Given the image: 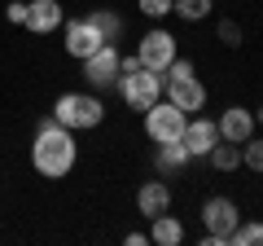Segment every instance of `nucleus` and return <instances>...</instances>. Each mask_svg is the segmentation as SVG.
<instances>
[{
  "instance_id": "1",
  "label": "nucleus",
  "mask_w": 263,
  "mask_h": 246,
  "mask_svg": "<svg viewBox=\"0 0 263 246\" xmlns=\"http://www.w3.org/2000/svg\"><path fill=\"white\" fill-rule=\"evenodd\" d=\"M75 159H79L75 132H70V128H62L53 114H48V119H40L35 141H31V167H35L44 180H62V176H70V171H75Z\"/></svg>"
},
{
  "instance_id": "2",
  "label": "nucleus",
  "mask_w": 263,
  "mask_h": 246,
  "mask_svg": "<svg viewBox=\"0 0 263 246\" xmlns=\"http://www.w3.org/2000/svg\"><path fill=\"white\" fill-rule=\"evenodd\" d=\"M162 97H167L171 106H180L184 114H197L206 106V84L197 79V71H193L189 57H176V62L162 71Z\"/></svg>"
},
{
  "instance_id": "3",
  "label": "nucleus",
  "mask_w": 263,
  "mask_h": 246,
  "mask_svg": "<svg viewBox=\"0 0 263 246\" xmlns=\"http://www.w3.org/2000/svg\"><path fill=\"white\" fill-rule=\"evenodd\" d=\"M53 119L62 128H70V132H92V128H101L105 106L97 93H62L53 101Z\"/></svg>"
},
{
  "instance_id": "4",
  "label": "nucleus",
  "mask_w": 263,
  "mask_h": 246,
  "mask_svg": "<svg viewBox=\"0 0 263 246\" xmlns=\"http://www.w3.org/2000/svg\"><path fill=\"white\" fill-rule=\"evenodd\" d=\"M202 246H233V229L241 224V211L233 198H206L202 202Z\"/></svg>"
},
{
  "instance_id": "5",
  "label": "nucleus",
  "mask_w": 263,
  "mask_h": 246,
  "mask_svg": "<svg viewBox=\"0 0 263 246\" xmlns=\"http://www.w3.org/2000/svg\"><path fill=\"white\" fill-rule=\"evenodd\" d=\"M114 88H119V97L132 106V110H141V114L149 110L154 101H162V75H158V71H145V66L119 75V84H114Z\"/></svg>"
},
{
  "instance_id": "6",
  "label": "nucleus",
  "mask_w": 263,
  "mask_h": 246,
  "mask_svg": "<svg viewBox=\"0 0 263 246\" xmlns=\"http://www.w3.org/2000/svg\"><path fill=\"white\" fill-rule=\"evenodd\" d=\"M184 123H189V114L180 110V106H171L167 97H162V101H154L149 110H145V136H149L154 145L180 141V136H184Z\"/></svg>"
},
{
  "instance_id": "7",
  "label": "nucleus",
  "mask_w": 263,
  "mask_h": 246,
  "mask_svg": "<svg viewBox=\"0 0 263 246\" xmlns=\"http://www.w3.org/2000/svg\"><path fill=\"white\" fill-rule=\"evenodd\" d=\"M136 57H141V66H145V71H158V75H162V71H167L171 62L180 57V53H176V36H171V31H162V27H154L149 36L141 40Z\"/></svg>"
},
{
  "instance_id": "8",
  "label": "nucleus",
  "mask_w": 263,
  "mask_h": 246,
  "mask_svg": "<svg viewBox=\"0 0 263 246\" xmlns=\"http://www.w3.org/2000/svg\"><path fill=\"white\" fill-rule=\"evenodd\" d=\"M84 79L92 88H114L119 84V44H101L97 53L84 57Z\"/></svg>"
},
{
  "instance_id": "9",
  "label": "nucleus",
  "mask_w": 263,
  "mask_h": 246,
  "mask_svg": "<svg viewBox=\"0 0 263 246\" xmlns=\"http://www.w3.org/2000/svg\"><path fill=\"white\" fill-rule=\"evenodd\" d=\"M184 150L193 154V159H206L211 150H215V141H219V128H215V119H206V114H189V123H184Z\"/></svg>"
},
{
  "instance_id": "10",
  "label": "nucleus",
  "mask_w": 263,
  "mask_h": 246,
  "mask_svg": "<svg viewBox=\"0 0 263 246\" xmlns=\"http://www.w3.org/2000/svg\"><path fill=\"white\" fill-rule=\"evenodd\" d=\"M62 31H66V53L75 57V62H84L88 53H97V48L105 44L101 40V31L92 27L88 18H75V22H62Z\"/></svg>"
},
{
  "instance_id": "11",
  "label": "nucleus",
  "mask_w": 263,
  "mask_h": 246,
  "mask_svg": "<svg viewBox=\"0 0 263 246\" xmlns=\"http://www.w3.org/2000/svg\"><path fill=\"white\" fill-rule=\"evenodd\" d=\"M215 128H219V141L246 145L254 136V110H246V106H228V110H219Z\"/></svg>"
},
{
  "instance_id": "12",
  "label": "nucleus",
  "mask_w": 263,
  "mask_h": 246,
  "mask_svg": "<svg viewBox=\"0 0 263 246\" xmlns=\"http://www.w3.org/2000/svg\"><path fill=\"white\" fill-rule=\"evenodd\" d=\"M62 22H66V13H62L57 0H27V31L48 36V31H57Z\"/></svg>"
},
{
  "instance_id": "13",
  "label": "nucleus",
  "mask_w": 263,
  "mask_h": 246,
  "mask_svg": "<svg viewBox=\"0 0 263 246\" xmlns=\"http://www.w3.org/2000/svg\"><path fill=\"white\" fill-rule=\"evenodd\" d=\"M136 211L141 216H162V211H171V185H162V180H145L141 189H136Z\"/></svg>"
},
{
  "instance_id": "14",
  "label": "nucleus",
  "mask_w": 263,
  "mask_h": 246,
  "mask_svg": "<svg viewBox=\"0 0 263 246\" xmlns=\"http://www.w3.org/2000/svg\"><path fill=\"white\" fill-rule=\"evenodd\" d=\"M149 242H154V246H180V242H184V224H180L176 216L162 211V216L149 220Z\"/></svg>"
},
{
  "instance_id": "15",
  "label": "nucleus",
  "mask_w": 263,
  "mask_h": 246,
  "mask_svg": "<svg viewBox=\"0 0 263 246\" xmlns=\"http://www.w3.org/2000/svg\"><path fill=\"white\" fill-rule=\"evenodd\" d=\"M154 163H158V171H162V176H171V171H184L189 163H193V154L184 150V141H167V145H158Z\"/></svg>"
},
{
  "instance_id": "16",
  "label": "nucleus",
  "mask_w": 263,
  "mask_h": 246,
  "mask_svg": "<svg viewBox=\"0 0 263 246\" xmlns=\"http://www.w3.org/2000/svg\"><path fill=\"white\" fill-rule=\"evenodd\" d=\"M88 22L101 31L105 44H119V36H123V18H119L114 9H92V13H88Z\"/></svg>"
},
{
  "instance_id": "17",
  "label": "nucleus",
  "mask_w": 263,
  "mask_h": 246,
  "mask_svg": "<svg viewBox=\"0 0 263 246\" xmlns=\"http://www.w3.org/2000/svg\"><path fill=\"white\" fill-rule=\"evenodd\" d=\"M211 9H215V0H171V13L180 22H206Z\"/></svg>"
},
{
  "instance_id": "18",
  "label": "nucleus",
  "mask_w": 263,
  "mask_h": 246,
  "mask_svg": "<svg viewBox=\"0 0 263 246\" xmlns=\"http://www.w3.org/2000/svg\"><path fill=\"white\" fill-rule=\"evenodd\" d=\"M206 159H211V167H215V171H237V167H241V145L215 141V150H211Z\"/></svg>"
},
{
  "instance_id": "19",
  "label": "nucleus",
  "mask_w": 263,
  "mask_h": 246,
  "mask_svg": "<svg viewBox=\"0 0 263 246\" xmlns=\"http://www.w3.org/2000/svg\"><path fill=\"white\" fill-rule=\"evenodd\" d=\"M233 246H263V224L259 220H246L233 229Z\"/></svg>"
},
{
  "instance_id": "20",
  "label": "nucleus",
  "mask_w": 263,
  "mask_h": 246,
  "mask_svg": "<svg viewBox=\"0 0 263 246\" xmlns=\"http://www.w3.org/2000/svg\"><path fill=\"white\" fill-rule=\"evenodd\" d=\"M241 167L263 171V136H250V141L241 145Z\"/></svg>"
},
{
  "instance_id": "21",
  "label": "nucleus",
  "mask_w": 263,
  "mask_h": 246,
  "mask_svg": "<svg viewBox=\"0 0 263 246\" xmlns=\"http://www.w3.org/2000/svg\"><path fill=\"white\" fill-rule=\"evenodd\" d=\"M215 40L224 48H237V44H241V27H237L233 18H224V22H219V31H215Z\"/></svg>"
},
{
  "instance_id": "22",
  "label": "nucleus",
  "mask_w": 263,
  "mask_h": 246,
  "mask_svg": "<svg viewBox=\"0 0 263 246\" xmlns=\"http://www.w3.org/2000/svg\"><path fill=\"white\" fill-rule=\"evenodd\" d=\"M136 5H141L145 18H167L171 13V0H136Z\"/></svg>"
},
{
  "instance_id": "23",
  "label": "nucleus",
  "mask_w": 263,
  "mask_h": 246,
  "mask_svg": "<svg viewBox=\"0 0 263 246\" xmlns=\"http://www.w3.org/2000/svg\"><path fill=\"white\" fill-rule=\"evenodd\" d=\"M5 18H9L13 27H27V0H9V5H5Z\"/></svg>"
},
{
  "instance_id": "24",
  "label": "nucleus",
  "mask_w": 263,
  "mask_h": 246,
  "mask_svg": "<svg viewBox=\"0 0 263 246\" xmlns=\"http://www.w3.org/2000/svg\"><path fill=\"white\" fill-rule=\"evenodd\" d=\"M254 123H263V106H259V110H254Z\"/></svg>"
}]
</instances>
